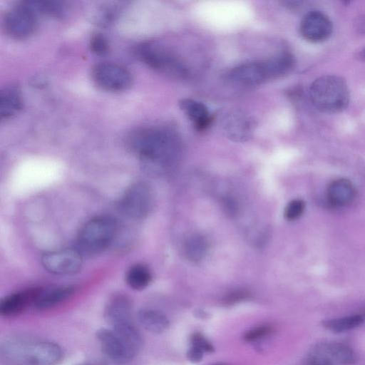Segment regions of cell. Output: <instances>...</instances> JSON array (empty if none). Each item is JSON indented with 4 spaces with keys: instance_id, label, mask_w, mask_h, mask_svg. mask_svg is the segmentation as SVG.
Masks as SVG:
<instances>
[{
    "instance_id": "1",
    "label": "cell",
    "mask_w": 365,
    "mask_h": 365,
    "mask_svg": "<svg viewBox=\"0 0 365 365\" xmlns=\"http://www.w3.org/2000/svg\"><path fill=\"white\" fill-rule=\"evenodd\" d=\"M125 145L148 168L155 170L173 165L181 153L177 133L162 125H145L131 130L125 136Z\"/></svg>"
},
{
    "instance_id": "2",
    "label": "cell",
    "mask_w": 365,
    "mask_h": 365,
    "mask_svg": "<svg viewBox=\"0 0 365 365\" xmlns=\"http://www.w3.org/2000/svg\"><path fill=\"white\" fill-rule=\"evenodd\" d=\"M0 352L1 359L9 365H57L63 355L56 343L26 336L6 339Z\"/></svg>"
},
{
    "instance_id": "3",
    "label": "cell",
    "mask_w": 365,
    "mask_h": 365,
    "mask_svg": "<svg viewBox=\"0 0 365 365\" xmlns=\"http://www.w3.org/2000/svg\"><path fill=\"white\" fill-rule=\"evenodd\" d=\"M294 64L293 55L283 51L267 59L238 65L230 71L227 77L231 82L240 86H257L287 74Z\"/></svg>"
},
{
    "instance_id": "4",
    "label": "cell",
    "mask_w": 365,
    "mask_h": 365,
    "mask_svg": "<svg viewBox=\"0 0 365 365\" xmlns=\"http://www.w3.org/2000/svg\"><path fill=\"white\" fill-rule=\"evenodd\" d=\"M309 96L317 109L328 113L344 110L350 98L346 81L334 75L322 76L314 80L309 87Z\"/></svg>"
},
{
    "instance_id": "5",
    "label": "cell",
    "mask_w": 365,
    "mask_h": 365,
    "mask_svg": "<svg viewBox=\"0 0 365 365\" xmlns=\"http://www.w3.org/2000/svg\"><path fill=\"white\" fill-rule=\"evenodd\" d=\"M118 223L108 215L96 216L87 221L77 235V250L82 255L93 256L104 252L114 241Z\"/></svg>"
},
{
    "instance_id": "6",
    "label": "cell",
    "mask_w": 365,
    "mask_h": 365,
    "mask_svg": "<svg viewBox=\"0 0 365 365\" xmlns=\"http://www.w3.org/2000/svg\"><path fill=\"white\" fill-rule=\"evenodd\" d=\"M136 57L149 68L173 78H185L189 72L177 55L157 42H144L135 50Z\"/></svg>"
},
{
    "instance_id": "7",
    "label": "cell",
    "mask_w": 365,
    "mask_h": 365,
    "mask_svg": "<svg viewBox=\"0 0 365 365\" xmlns=\"http://www.w3.org/2000/svg\"><path fill=\"white\" fill-rule=\"evenodd\" d=\"M91 77L101 89L110 92L128 90L133 82L130 72L124 66L112 62H101L91 71Z\"/></svg>"
},
{
    "instance_id": "8",
    "label": "cell",
    "mask_w": 365,
    "mask_h": 365,
    "mask_svg": "<svg viewBox=\"0 0 365 365\" xmlns=\"http://www.w3.org/2000/svg\"><path fill=\"white\" fill-rule=\"evenodd\" d=\"M38 14L24 1L6 14L3 25L6 33L16 39L32 35L37 26Z\"/></svg>"
},
{
    "instance_id": "9",
    "label": "cell",
    "mask_w": 365,
    "mask_h": 365,
    "mask_svg": "<svg viewBox=\"0 0 365 365\" xmlns=\"http://www.w3.org/2000/svg\"><path fill=\"white\" fill-rule=\"evenodd\" d=\"M152 196L149 187L143 182L132 184L123 192L118 202L120 211L126 217L140 220L149 213Z\"/></svg>"
},
{
    "instance_id": "10",
    "label": "cell",
    "mask_w": 365,
    "mask_h": 365,
    "mask_svg": "<svg viewBox=\"0 0 365 365\" xmlns=\"http://www.w3.org/2000/svg\"><path fill=\"white\" fill-rule=\"evenodd\" d=\"M310 365H349L355 359L353 350L346 344L339 342H321L309 351Z\"/></svg>"
},
{
    "instance_id": "11",
    "label": "cell",
    "mask_w": 365,
    "mask_h": 365,
    "mask_svg": "<svg viewBox=\"0 0 365 365\" xmlns=\"http://www.w3.org/2000/svg\"><path fill=\"white\" fill-rule=\"evenodd\" d=\"M82 254L77 249L64 248L45 252L41 259L48 272L57 275H72L81 270Z\"/></svg>"
},
{
    "instance_id": "12",
    "label": "cell",
    "mask_w": 365,
    "mask_h": 365,
    "mask_svg": "<svg viewBox=\"0 0 365 365\" xmlns=\"http://www.w3.org/2000/svg\"><path fill=\"white\" fill-rule=\"evenodd\" d=\"M96 338L104 354L118 364H128L137 355L111 328L98 329Z\"/></svg>"
},
{
    "instance_id": "13",
    "label": "cell",
    "mask_w": 365,
    "mask_h": 365,
    "mask_svg": "<svg viewBox=\"0 0 365 365\" xmlns=\"http://www.w3.org/2000/svg\"><path fill=\"white\" fill-rule=\"evenodd\" d=\"M332 28V23L326 14L314 10L304 16L299 31L307 41L318 43L327 40L331 36Z\"/></svg>"
},
{
    "instance_id": "14",
    "label": "cell",
    "mask_w": 365,
    "mask_h": 365,
    "mask_svg": "<svg viewBox=\"0 0 365 365\" xmlns=\"http://www.w3.org/2000/svg\"><path fill=\"white\" fill-rule=\"evenodd\" d=\"M221 128L225 135L230 140L242 143L252 137L254 125L245 114L230 111L222 116Z\"/></svg>"
},
{
    "instance_id": "15",
    "label": "cell",
    "mask_w": 365,
    "mask_h": 365,
    "mask_svg": "<svg viewBox=\"0 0 365 365\" xmlns=\"http://www.w3.org/2000/svg\"><path fill=\"white\" fill-rule=\"evenodd\" d=\"M43 289L41 287H31L5 296L0 301V314L3 317L16 316L29 307H34Z\"/></svg>"
},
{
    "instance_id": "16",
    "label": "cell",
    "mask_w": 365,
    "mask_h": 365,
    "mask_svg": "<svg viewBox=\"0 0 365 365\" xmlns=\"http://www.w3.org/2000/svg\"><path fill=\"white\" fill-rule=\"evenodd\" d=\"M132 308V302L128 296L123 294H115L108 299L105 306L104 318L111 327L129 322Z\"/></svg>"
},
{
    "instance_id": "17",
    "label": "cell",
    "mask_w": 365,
    "mask_h": 365,
    "mask_svg": "<svg viewBox=\"0 0 365 365\" xmlns=\"http://www.w3.org/2000/svg\"><path fill=\"white\" fill-rule=\"evenodd\" d=\"M179 107L192 121L198 131L206 130L212 121V116L207 107L202 102L183 98L179 101Z\"/></svg>"
},
{
    "instance_id": "18",
    "label": "cell",
    "mask_w": 365,
    "mask_h": 365,
    "mask_svg": "<svg viewBox=\"0 0 365 365\" xmlns=\"http://www.w3.org/2000/svg\"><path fill=\"white\" fill-rule=\"evenodd\" d=\"M356 192L355 187L349 180L339 178L329 185L327 196L329 204L332 206L343 207L353 201Z\"/></svg>"
},
{
    "instance_id": "19",
    "label": "cell",
    "mask_w": 365,
    "mask_h": 365,
    "mask_svg": "<svg viewBox=\"0 0 365 365\" xmlns=\"http://www.w3.org/2000/svg\"><path fill=\"white\" fill-rule=\"evenodd\" d=\"M23 107L22 95L16 85L5 86L0 93V115L9 119L17 114Z\"/></svg>"
},
{
    "instance_id": "20",
    "label": "cell",
    "mask_w": 365,
    "mask_h": 365,
    "mask_svg": "<svg viewBox=\"0 0 365 365\" xmlns=\"http://www.w3.org/2000/svg\"><path fill=\"white\" fill-rule=\"evenodd\" d=\"M76 292L73 286H61L51 289H43L34 307L43 310L52 308L71 297Z\"/></svg>"
},
{
    "instance_id": "21",
    "label": "cell",
    "mask_w": 365,
    "mask_h": 365,
    "mask_svg": "<svg viewBox=\"0 0 365 365\" xmlns=\"http://www.w3.org/2000/svg\"><path fill=\"white\" fill-rule=\"evenodd\" d=\"M137 319L145 329L154 334L163 333L169 327V320L167 317L155 309H140L137 314Z\"/></svg>"
},
{
    "instance_id": "22",
    "label": "cell",
    "mask_w": 365,
    "mask_h": 365,
    "mask_svg": "<svg viewBox=\"0 0 365 365\" xmlns=\"http://www.w3.org/2000/svg\"><path fill=\"white\" fill-rule=\"evenodd\" d=\"M152 279L148 267L137 263L130 266L125 274V282L133 289L142 290L147 287Z\"/></svg>"
},
{
    "instance_id": "23",
    "label": "cell",
    "mask_w": 365,
    "mask_h": 365,
    "mask_svg": "<svg viewBox=\"0 0 365 365\" xmlns=\"http://www.w3.org/2000/svg\"><path fill=\"white\" fill-rule=\"evenodd\" d=\"M111 329L136 354L143 346V339L138 329L130 323L124 322L111 327Z\"/></svg>"
},
{
    "instance_id": "24",
    "label": "cell",
    "mask_w": 365,
    "mask_h": 365,
    "mask_svg": "<svg viewBox=\"0 0 365 365\" xmlns=\"http://www.w3.org/2000/svg\"><path fill=\"white\" fill-rule=\"evenodd\" d=\"M208 244L206 239L200 235L190 236L185 242L184 250L186 257L191 261L198 262L207 254Z\"/></svg>"
},
{
    "instance_id": "25",
    "label": "cell",
    "mask_w": 365,
    "mask_h": 365,
    "mask_svg": "<svg viewBox=\"0 0 365 365\" xmlns=\"http://www.w3.org/2000/svg\"><path fill=\"white\" fill-rule=\"evenodd\" d=\"M363 320L361 315L356 314L331 319L324 322L323 325L331 331L339 333L357 327Z\"/></svg>"
},
{
    "instance_id": "26",
    "label": "cell",
    "mask_w": 365,
    "mask_h": 365,
    "mask_svg": "<svg viewBox=\"0 0 365 365\" xmlns=\"http://www.w3.org/2000/svg\"><path fill=\"white\" fill-rule=\"evenodd\" d=\"M25 1L38 15L44 14L58 17L62 16L65 12L66 6L61 1L40 0Z\"/></svg>"
},
{
    "instance_id": "27",
    "label": "cell",
    "mask_w": 365,
    "mask_h": 365,
    "mask_svg": "<svg viewBox=\"0 0 365 365\" xmlns=\"http://www.w3.org/2000/svg\"><path fill=\"white\" fill-rule=\"evenodd\" d=\"M305 209L303 200L295 199L290 201L284 209V217L287 220H294L302 216Z\"/></svg>"
},
{
    "instance_id": "28",
    "label": "cell",
    "mask_w": 365,
    "mask_h": 365,
    "mask_svg": "<svg viewBox=\"0 0 365 365\" xmlns=\"http://www.w3.org/2000/svg\"><path fill=\"white\" fill-rule=\"evenodd\" d=\"M108 42L103 35L96 34L92 36L90 40V48L93 53L102 56L108 52Z\"/></svg>"
},
{
    "instance_id": "29",
    "label": "cell",
    "mask_w": 365,
    "mask_h": 365,
    "mask_svg": "<svg viewBox=\"0 0 365 365\" xmlns=\"http://www.w3.org/2000/svg\"><path fill=\"white\" fill-rule=\"evenodd\" d=\"M271 330L268 326L257 327L247 331L244 337L247 341H255L269 334Z\"/></svg>"
},
{
    "instance_id": "30",
    "label": "cell",
    "mask_w": 365,
    "mask_h": 365,
    "mask_svg": "<svg viewBox=\"0 0 365 365\" xmlns=\"http://www.w3.org/2000/svg\"><path fill=\"white\" fill-rule=\"evenodd\" d=\"M191 344L201 349L204 352H211L213 351L211 344L199 333H195L192 336Z\"/></svg>"
},
{
    "instance_id": "31",
    "label": "cell",
    "mask_w": 365,
    "mask_h": 365,
    "mask_svg": "<svg viewBox=\"0 0 365 365\" xmlns=\"http://www.w3.org/2000/svg\"><path fill=\"white\" fill-rule=\"evenodd\" d=\"M203 353L205 352L200 348L191 346L187 352V358L191 361L198 362L202 359Z\"/></svg>"
},
{
    "instance_id": "32",
    "label": "cell",
    "mask_w": 365,
    "mask_h": 365,
    "mask_svg": "<svg viewBox=\"0 0 365 365\" xmlns=\"http://www.w3.org/2000/svg\"><path fill=\"white\" fill-rule=\"evenodd\" d=\"M247 296V293L245 291H235L227 297L226 302L228 303L236 302L245 298Z\"/></svg>"
},
{
    "instance_id": "33",
    "label": "cell",
    "mask_w": 365,
    "mask_h": 365,
    "mask_svg": "<svg viewBox=\"0 0 365 365\" xmlns=\"http://www.w3.org/2000/svg\"><path fill=\"white\" fill-rule=\"evenodd\" d=\"M356 29L362 34H365V15L359 16L356 21Z\"/></svg>"
},
{
    "instance_id": "34",
    "label": "cell",
    "mask_w": 365,
    "mask_h": 365,
    "mask_svg": "<svg viewBox=\"0 0 365 365\" xmlns=\"http://www.w3.org/2000/svg\"><path fill=\"white\" fill-rule=\"evenodd\" d=\"M356 57L362 61H365V47L363 48L356 55Z\"/></svg>"
}]
</instances>
